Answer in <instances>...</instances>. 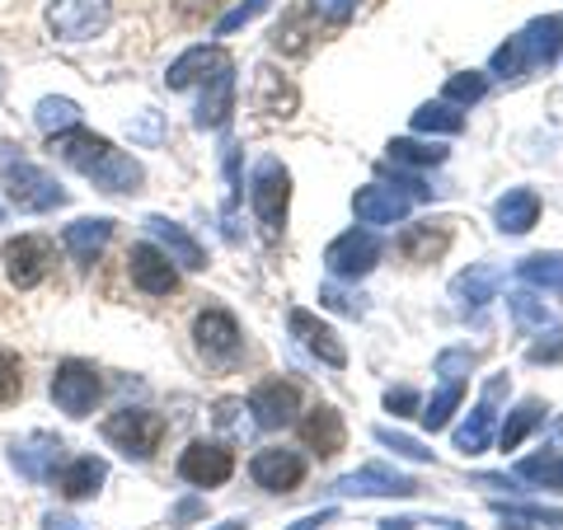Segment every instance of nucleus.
Here are the masks:
<instances>
[{"label": "nucleus", "mask_w": 563, "mask_h": 530, "mask_svg": "<svg viewBox=\"0 0 563 530\" xmlns=\"http://www.w3.org/2000/svg\"><path fill=\"white\" fill-rule=\"evenodd\" d=\"M52 151H57L70 169H80L85 179H95L103 192H136L141 188V165L128 151H118L113 141H103L95 132L70 128L62 136H52Z\"/></svg>", "instance_id": "obj_1"}, {"label": "nucleus", "mask_w": 563, "mask_h": 530, "mask_svg": "<svg viewBox=\"0 0 563 530\" xmlns=\"http://www.w3.org/2000/svg\"><path fill=\"white\" fill-rule=\"evenodd\" d=\"M563 52V20L559 14H540V20L526 24L517 38H507L498 52H493V76L498 80H521L540 66H554Z\"/></svg>", "instance_id": "obj_2"}, {"label": "nucleus", "mask_w": 563, "mask_h": 530, "mask_svg": "<svg viewBox=\"0 0 563 530\" xmlns=\"http://www.w3.org/2000/svg\"><path fill=\"white\" fill-rule=\"evenodd\" d=\"M165 432H169V422L151 409H118L113 418H103V441L118 446L128 461H151L161 451Z\"/></svg>", "instance_id": "obj_3"}, {"label": "nucleus", "mask_w": 563, "mask_h": 530, "mask_svg": "<svg viewBox=\"0 0 563 530\" xmlns=\"http://www.w3.org/2000/svg\"><path fill=\"white\" fill-rule=\"evenodd\" d=\"M250 207H254L263 231L282 235V225H287V207H291V174H287V165H282L277 155H263V161L254 165Z\"/></svg>", "instance_id": "obj_4"}, {"label": "nucleus", "mask_w": 563, "mask_h": 530, "mask_svg": "<svg viewBox=\"0 0 563 530\" xmlns=\"http://www.w3.org/2000/svg\"><path fill=\"white\" fill-rule=\"evenodd\" d=\"M192 343H198L207 366H217V371H231L244 357V333L235 324V314L221 310V306L198 310V320H192Z\"/></svg>", "instance_id": "obj_5"}, {"label": "nucleus", "mask_w": 563, "mask_h": 530, "mask_svg": "<svg viewBox=\"0 0 563 530\" xmlns=\"http://www.w3.org/2000/svg\"><path fill=\"white\" fill-rule=\"evenodd\" d=\"M5 198L29 211V217H38V211H57L66 202V188L52 179L47 169L29 165V161H10L5 165Z\"/></svg>", "instance_id": "obj_6"}, {"label": "nucleus", "mask_w": 563, "mask_h": 530, "mask_svg": "<svg viewBox=\"0 0 563 530\" xmlns=\"http://www.w3.org/2000/svg\"><path fill=\"white\" fill-rule=\"evenodd\" d=\"M380 254H385L380 235L366 231V225H362V231L352 225V231H343V235L324 250V268H329L333 281H357V277H366V273L376 268Z\"/></svg>", "instance_id": "obj_7"}, {"label": "nucleus", "mask_w": 563, "mask_h": 530, "mask_svg": "<svg viewBox=\"0 0 563 530\" xmlns=\"http://www.w3.org/2000/svg\"><path fill=\"white\" fill-rule=\"evenodd\" d=\"M99 395H103V380H99V371L90 362L70 357V362L57 366V376H52V404H57L66 418H90Z\"/></svg>", "instance_id": "obj_8"}, {"label": "nucleus", "mask_w": 563, "mask_h": 530, "mask_svg": "<svg viewBox=\"0 0 563 530\" xmlns=\"http://www.w3.org/2000/svg\"><path fill=\"white\" fill-rule=\"evenodd\" d=\"M47 29L62 43H90L95 33L109 29V0H52Z\"/></svg>", "instance_id": "obj_9"}, {"label": "nucleus", "mask_w": 563, "mask_h": 530, "mask_svg": "<svg viewBox=\"0 0 563 530\" xmlns=\"http://www.w3.org/2000/svg\"><path fill=\"white\" fill-rule=\"evenodd\" d=\"M0 258H5V277L20 291H33L52 273V263H57V254H52V240H43V235H14L5 250H0Z\"/></svg>", "instance_id": "obj_10"}, {"label": "nucleus", "mask_w": 563, "mask_h": 530, "mask_svg": "<svg viewBox=\"0 0 563 530\" xmlns=\"http://www.w3.org/2000/svg\"><path fill=\"white\" fill-rule=\"evenodd\" d=\"M507 385H512V380H507V371H503V376H493L484 385V399L474 404L461 428L451 432V446L461 455H484L488 451V441H493V409H498V399L507 395Z\"/></svg>", "instance_id": "obj_11"}, {"label": "nucleus", "mask_w": 563, "mask_h": 530, "mask_svg": "<svg viewBox=\"0 0 563 530\" xmlns=\"http://www.w3.org/2000/svg\"><path fill=\"white\" fill-rule=\"evenodd\" d=\"M333 493H339V498H413L418 479H409V474H399L390 465H362V470L343 474V479L333 484Z\"/></svg>", "instance_id": "obj_12"}, {"label": "nucleus", "mask_w": 563, "mask_h": 530, "mask_svg": "<svg viewBox=\"0 0 563 530\" xmlns=\"http://www.w3.org/2000/svg\"><path fill=\"white\" fill-rule=\"evenodd\" d=\"M235 474V455L217 446V441H192L179 455V479L192 488H221Z\"/></svg>", "instance_id": "obj_13"}, {"label": "nucleus", "mask_w": 563, "mask_h": 530, "mask_svg": "<svg viewBox=\"0 0 563 530\" xmlns=\"http://www.w3.org/2000/svg\"><path fill=\"white\" fill-rule=\"evenodd\" d=\"M250 479L268 493H296L306 484V455L287 446H268L250 461Z\"/></svg>", "instance_id": "obj_14"}, {"label": "nucleus", "mask_w": 563, "mask_h": 530, "mask_svg": "<svg viewBox=\"0 0 563 530\" xmlns=\"http://www.w3.org/2000/svg\"><path fill=\"white\" fill-rule=\"evenodd\" d=\"M250 413H254V422L258 428H287V422L301 413V390H296L291 380H282V376H273V380H263V385H254V395H250Z\"/></svg>", "instance_id": "obj_15"}, {"label": "nucleus", "mask_w": 563, "mask_h": 530, "mask_svg": "<svg viewBox=\"0 0 563 530\" xmlns=\"http://www.w3.org/2000/svg\"><path fill=\"white\" fill-rule=\"evenodd\" d=\"M128 273H132V287H141L146 296H169L179 291V273H174V258L155 244H132L128 250Z\"/></svg>", "instance_id": "obj_16"}, {"label": "nucleus", "mask_w": 563, "mask_h": 530, "mask_svg": "<svg viewBox=\"0 0 563 530\" xmlns=\"http://www.w3.org/2000/svg\"><path fill=\"white\" fill-rule=\"evenodd\" d=\"M352 211H357L362 225H399V221H409L413 198L399 188H385V184H366L352 192Z\"/></svg>", "instance_id": "obj_17"}, {"label": "nucleus", "mask_w": 563, "mask_h": 530, "mask_svg": "<svg viewBox=\"0 0 563 530\" xmlns=\"http://www.w3.org/2000/svg\"><path fill=\"white\" fill-rule=\"evenodd\" d=\"M235 113V66L231 62H221L211 76L202 80V99H198V128L211 132V128H225Z\"/></svg>", "instance_id": "obj_18"}, {"label": "nucleus", "mask_w": 563, "mask_h": 530, "mask_svg": "<svg viewBox=\"0 0 563 530\" xmlns=\"http://www.w3.org/2000/svg\"><path fill=\"white\" fill-rule=\"evenodd\" d=\"M287 324H291V339L301 343L310 357H320V362L333 366V371H343V366H347V347L339 343V333H333L329 324L314 320L310 310H291V314H287Z\"/></svg>", "instance_id": "obj_19"}, {"label": "nucleus", "mask_w": 563, "mask_h": 530, "mask_svg": "<svg viewBox=\"0 0 563 530\" xmlns=\"http://www.w3.org/2000/svg\"><path fill=\"white\" fill-rule=\"evenodd\" d=\"M62 441L57 437H47V432H33V437H24V441H14L10 446V465L24 474V479H33V484H43V479H52L57 474V465H62Z\"/></svg>", "instance_id": "obj_20"}, {"label": "nucleus", "mask_w": 563, "mask_h": 530, "mask_svg": "<svg viewBox=\"0 0 563 530\" xmlns=\"http://www.w3.org/2000/svg\"><path fill=\"white\" fill-rule=\"evenodd\" d=\"M498 287H503V273L493 268V263H474L470 273H461L451 281V300H455V310L461 314H479L488 300H498Z\"/></svg>", "instance_id": "obj_21"}, {"label": "nucleus", "mask_w": 563, "mask_h": 530, "mask_svg": "<svg viewBox=\"0 0 563 530\" xmlns=\"http://www.w3.org/2000/svg\"><path fill=\"white\" fill-rule=\"evenodd\" d=\"M301 441L320 455V461H329V455H339L347 446V428H343V413L329 409V404H320V409H310L306 422H301Z\"/></svg>", "instance_id": "obj_22"}, {"label": "nucleus", "mask_w": 563, "mask_h": 530, "mask_svg": "<svg viewBox=\"0 0 563 530\" xmlns=\"http://www.w3.org/2000/svg\"><path fill=\"white\" fill-rule=\"evenodd\" d=\"M146 231L161 240V250L179 263V268H188V273H202L207 268V254H202V244L192 240L179 221H169V217H146Z\"/></svg>", "instance_id": "obj_23"}, {"label": "nucleus", "mask_w": 563, "mask_h": 530, "mask_svg": "<svg viewBox=\"0 0 563 530\" xmlns=\"http://www.w3.org/2000/svg\"><path fill=\"white\" fill-rule=\"evenodd\" d=\"M493 221H498L503 235H526V231H536V221H540V198H536V188H507L503 198L493 202Z\"/></svg>", "instance_id": "obj_24"}, {"label": "nucleus", "mask_w": 563, "mask_h": 530, "mask_svg": "<svg viewBox=\"0 0 563 530\" xmlns=\"http://www.w3.org/2000/svg\"><path fill=\"white\" fill-rule=\"evenodd\" d=\"M66 250H70V258L76 263H85V268H90V263L109 250V240H113V221L109 217H80V221H70L66 225Z\"/></svg>", "instance_id": "obj_25"}, {"label": "nucleus", "mask_w": 563, "mask_h": 530, "mask_svg": "<svg viewBox=\"0 0 563 530\" xmlns=\"http://www.w3.org/2000/svg\"><path fill=\"white\" fill-rule=\"evenodd\" d=\"M451 250V221H422L399 235V254L409 263H437Z\"/></svg>", "instance_id": "obj_26"}, {"label": "nucleus", "mask_w": 563, "mask_h": 530, "mask_svg": "<svg viewBox=\"0 0 563 530\" xmlns=\"http://www.w3.org/2000/svg\"><path fill=\"white\" fill-rule=\"evenodd\" d=\"M221 62H231V57H225V47H188L184 57H174V62H169L165 85H169V90H188L192 80H207Z\"/></svg>", "instance_id": "obj_27"}, {"label": "nucleus", "mask_w": 563, "mask_h": 530, "mask_svg": "<svg viewBox=\"0 0 563 530\" xmlns=\"http://www.w3.org/2000/svg\"><path fill=\"white\" fill-rule=\"evenodd\" d=\"M103 479H109V465H103L99 455H80V461H70V465L62 470L57 488H62V498L85 503V498H95Z\"/></svg>", "instance_id": "obj_28"}, {"label": "nucleus", "mask_w": 563, "mask_h": 530, "mask_svg": "<svg viewBox=\"0 0 563 530\" xmlns=\"http://www.w3.org/2000/svg\"><path fill=\"white\" fill-rule=\"evenodd\" d=\"M517 277L526 281V287H540V291L559 296V306H563V254H531V258H521Z\"/></svg>", "instance_id": "obj_29"}, {"label": "nucleus", "mask_w": 563, "mask_h": 530, "mask_svg": "<svg viewBox=\"0 0 563 530\" xmlns=\"http://www.w3.org/2000/svg\"><path fill=\"white\" fill-rule=\"evenodd\" d=\"M507 530H563V507H517V503H493Z\"/></svg>", "instance_id": "obj_30"}, {"label": "nucleus", "mask_w": 563, "mask_h": 530, "mask_svg": "<svg viewBox=\"0 0 563 530\" xmlns=\"http://www.w3.org/2000/svg\"><path fill=\"white\" fill-rule=\"evenodd\" d=\"M544 413H550V409H544L540 399H521L517 409L507 413V422H503V432H498V446H503V451H517L521 441L531 437V432L540 428V422H544Z\"/></svg>", "instance_id": "obj_31"}, {"label": "nucleus", "mask_w": 563, "mask_h": 530, "mask_svg": "<svg viewBox=\"0 0 563 530\" xmlns=\"http://www.w3.org/2000/svg\"><path fill=\"white\" fill-rule=\"evenodd\" d=\"M254 109L268 113V118H291L296 109V90L273 70H258V95H254Z\"/></svg>", "instance_id": "obj_32"}, {"label": "nucleus", "mask_w": 563, "mask_h": 530, "mask_svg": "<svg viewBox=\"0 0 563 530\" xmlns=\"http://www.w3.org/2000/svg\"><path fill=\"white\" fill-rule=\"evenodd\" d=\"M461 404H465V385H461V380H446L442 390H437V395H432V399L418 409L422 428H428V432H442V428H451V413L461 409Z\"/></svg>", "instance_id": "obj_33"}, {"label": "nucleus", "mask_w": 563, "mask_h": 530, "mask_svg": "<svg viewBox=\"0 0 563 530\" xmlns=\"http://www.w3.org/2000/svg\"><path fill=\"white\" fill-rule=\"evenodd\" d=\"M390 161L404 165V169H437V165H446V146H428V141H409V136H395L390 146Z\"/></svg>", "instance_id": "obj_34"}, {"label": "nucleus", "mask_w": 563, "mask_h": 530, "mask_svg": "<svg viewBox=\"0 0 563 530\" xmlns=\"http://www.w3.org/2000/svg\"><path fill=\"white\" fill-rule=\"evenodd\" d=\"M413 132H428V136H455L465 132V113L455 109V103H422V109L413 113Z\"/></svg>", "instance_id": "obj_35"}, {"label": "nucleus", "mask_w": 563, "mask_h": 530, "mask_svg": "<svg viewBox=\"0 0 563 530\" xmlns=\"http://www.w3.org/2000/svg\"><path fill=\"white\" fill-rule=\"evenodd\" d=\"M33 122L47 132V136H62V132H70V128H80V103L76 99H43L38 109H33Z\"/></svg>", "instance_id": "obj_36"}, {"label": "nucleus", "mask_w": 563, "mask_h": 530, "mask_svg": "<svg viewBox=\"0 0 563 530\" xmlns=\"http://www.w3.org/2000/svg\"><path fill=\"white\" fill-rule=\"evenodd\" d=\"M517 479L540 484V488H550V493H563V451H544V455L521 461L517 465Z\"/></svg>", "instance_id": "obj_37"}, {"label": "nucleus", "mask_w": 563, "mask_h": 530, "mask_svg": "<svg viewBox=\"0 0 563 530\" xmlns=\"http://www.w3.org/2000/svg\"><path fill=\"white\" fill-rule=\"evenodd\" d=\"M484 95H488L484 70H461V76H446V85H442V99L455 103V109H474Z\"/></svg>", "instance_id": "obj_38"}, {"label": "nucleus", "mask_w": 563, "mask_h": 530, "mask_svg": "<svg viewBox=\"0 0 563 530\" xmlns=\"http://www.w3.org/2000/svg\"><path fill=\"white\" fill-rule=\"evenodd\" d=\"M507 310H512L517 329H550V310H544V300H536L531 291H512L507 296Z\"/></svg>", "instance_id": "obj_39"}, {"label": "nucleus", "mask_w": 563, "mask_h": 530, "mask_svg": "<svg viewBox=\"0 0 563 530\" xmlns=\"http://www.w3.org/2000/svg\"><path fill=\"white\" fill-rule=\"evenodd\" d=\"M376 441H380V446H390L395 455H404V461H413V465H432V451L422 446L418 437H404L395 428H376Z\"/></svg>", "instance_id": "obj_40"}, {"label": "nucleus", "mask_w": 563, "mask_h": 530, "mask_svg": "<svg viewBox=\"0 0 563 530\" xmlns=\"http://www.w3.org/2000/svg\"><path fill=\"white\" fill-rule=\"evenodd\" d=\"M526 362H531V366H559L563 362V324L550 329V333L540 329V339L526 347Z\"/></svg>", "instance_id": "obj_41"}, {"label": "nucleus", "mask_w": 563, "mask_h": 530, "mask_svg": "<svg viewBox=\"0 0 563 530\" xmlns=\"http://www.w3.org/2000/svg\"><path fill=\"white\" fill-rule=\"evenodd\" d=\"M24 395V362L14 352H0V404H14Z\"/></svg>", "instance_id": "obj_42"}, {"label": "nucleus", "mask_w": 563, "mask_h": 530, "mask_svg": "<svg viewBox=\"0 0 563 530\" xmlns=\"http://www.w3.org/2000/svg\"><path fill=\"white\" fill-rule=\"evenodd\" d=\"M268 5H273V0H240L231 14H221V20H217V33H221V38H231V33H240L250 20H258V14L268 10Z\"/></svg>", "instance_id": "obj_43"}, {"label": "nucleus", "mask_w": 563, "mask_h": 530, "mask_svg": "<svg viewBox=\"0 0 563 530\" xmlns=\"http://www.w3.org/2000/svg\"><path fill=\"white\" fill-rule=\"evenodd\" d=\"M320 306L339 310V314H352V320H357V314L366 310V306H362V296H352L347 287H339V281H324V287H320Z\"/></svg>", "instance_id": "obj_44"}, {"label": "nucleus", "mask_w": 563, "mask_h": 530, "mask_svg": "<svg viewBox=\"0 0 563 530\" xmlns=\"http://www.w3.org/2000/svg\"><path fill=\"white\" fill-rule=\"evenodd\" d=\"M385 409H390L395 418H413L422 409V399H418L413 385H390V390H385Z\"/></svg>", "instance_id": "obj_45"}, {"label": "nucleus", "mask_w": 563, "mask_h": 530, "mask_svg": "<svg viewBox=\"0 0 563 530\" xmlns=\"http://www.w3.org/2000/svg\"><path fill=\"white\" fill-rule=\"evenodd\" d=\"M357 5H362V0H310V10L320 14V20H329V24L352 20V14H357Z\"/></svg>", "instance_id": "obj_46"}, {"label": "nucleus", "mask_w": 563, "mask_h": 530, "mask_svg": "<svg viewBox=\"0 0 563 530\" xmlns=\"http://www.w3.org/2000/svg\"><path fill=\"white\" fill-rule=\"evenodd\" d=\"M474 362H479L474 352H442V357H437V371H442L446 380H461V371H470Z\"/></svg>", "instance_id": "obj_47"}, {"label": "nucleus", "mask_w": 563, "mask_h": 530, "mask_svg": "<svg viewBox=\"0 0 563 530\" xmlns=\"http://www.w3.org/2000/svg\"><path fill=\"white\" fill-rule=\"evenodd\" d=\"M333 521H339V511H333V507H320V511H310V517L291 521V530H324V526H333Z\"/></svg>", "instance_id": "obj_48"}, {"label": "nucleus", "mask_w": 563, "mask_h": 530, "mask_svg": "<svg viewBox=\"0 0 563 530\" xmlns=\"http://www.w3.org/2000/svg\"><path fill=\"white\" fill-rule=\"evenodd\" d=\"M211 5H217V0H179V14L184 20H202V14H211Z\"/></svg>", "instance_id": "obj_49"}, {"label": "nucleus", "mask_w": 563, "mask_h": 530, "mask_svg": "<svg viewBox=\"0 0 563 530\" xmlns=\"http://www.w3.org/2000/svg\"><path fill=\"white\" fill-rule=\"evenodd\" d=\"M47 530H85L76 517H57V511H52V517H47Z\"/></svg>", "instance_id": "obj_50"}, {"label": "nucleus", "mask_w": 563, "mask_h": 530, "mask_svg": "<svg viewBox=\"0 0 563 530\" xmlns=\"http://www.w3.org/2000/svg\"><path fill=\"white\" fill-rule=\"evenodd\" d=\"M217 530H244V521H240V517H235V521H221Z\"/></svg>", "instance_id": "obj_51"}]
</instances>
